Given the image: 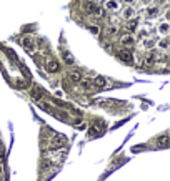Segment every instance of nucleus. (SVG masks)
Here are the masks:
<instances>
[{
  "label": "nucleus",
  "instance_id": "9",
  "mask_svg": "<svg viewBox=\"0 0 170 181\" xmlns=\"http://www.w3.org/2000/svg\"><path fill=\"white\" fill-rule=\"evenodd\" d=\"M104 131V125H100V123H95L94 126L88 130V135L90 136H94V135H98V133H102Z\"/></svg>",
  "mask_w": 170,
  "mask_h": 181
},
{
  "label": "nucleus",
  "instance_id": "22",
  "mask_svg": "<svg viewBox=\"0 0 170 181\" xmlns=\"http://www.w3.org/2000/svg\"><path fill=\"white\" fill-rule=\"evenodd\" d=\"M0 174H4V156L0 153Z\"/></svg>",
  "mask_w": 170,
  "mask_h": 181
},
{
  "label": "nucleus",
  "instance_id": "21",
  "mask_svg": "<svg viewBox=\"0 0 170 181\" xmlns=\"http://www.w3.org/2000/svg\"><path fill=\"white\" fill-rule=\"evenodd\" d=\"M153 45H155V40H147V42H144L145 48H153Z\"/></svg>",
  "mask_w": 170,
  "mask_h": 181
},
{
  "label": "nucleus",
  "instance_id": "13",
  "mask_svg": "<svg viewBox=\"0 0 170 181\" xmlns=\"http://www.w3.org/2000/svg\"><path fill=\"white\" fill-rule=\"evenodd\" d=\"M137 25H138V20H137V18H128V23H127V29H128V30L132 32V30H135V29H137Z\"/></svg>",
  "mask_w": 170,
  "mask_h": 181
},
{
  "label": "nucleus",
  "instance_id": "14",
  "mask_svg": "<svg viewBox=\"0 0 170 181\" xmlns=\"http://www.w3.org/2000/svg\"><path fill=\"white\" fill-rule=\"evenodd\" d=\"M32 96L35 100H42V88H39V86H33L32 88Z\"/></svg>",
  "mask_w": 170,
  "mask_h": 181
},
{
  "label": "nucleus",
  "instance_id": "17",
  "mask_svg": "<svg viewBox=\"0 0 170 181\" xmlns=\"http://www.w3.org/2000/svg\"><path fill=\"white\" fill-rule=\"evenodd\" d=\"M104 14H105V10H104V8H100V7H95L94 12H92V15H95V17H102Z\"/></svg>",
  "mask_w": 170,
  "mask_h": 181
},
{
  "label": "nucleus",
  "instance_id": "23",
  "mask_svg": "<svg viewBox=\"0 0 170 181\" xmlns=\"http://www.w3.org/2000/svg\"><path fill=\"white\" fill-rule=\"evenodd\" d=\"M115 32H117V29H115V27H109V30H107V33H109V35H113Z\"/></svg>",
  "mask_w": 170,
  "mask_h": 181
},
{
  "label": "nucleus",
  "instance_id": "16",
  "mask_svg": "<svg viewBox=\"0 0 170 181\" xmlns=\"http://www.w3.org/2000/svg\"><path fill=\"white\" fill-rule=\"evenodd\" d=\"M167 145H168V138H167V135L160 136V140H159V146H162V148H167Z\"/></svg>",
  "mask_w": 170,
  "mask_h": 181
},
{
  "label": "nucleus",
  "instance_id": "2",
  "mask_svg": "<svg viewBox=\"0 0 170 181\" xmlns=\"http://www.w3.org/2000/svg\"><path fill=\"white\" fill-rule=\"evenodd\" d=\"M117 57L120 58V60L123 62V63H134V55H132V52L130 50H119V52H117Z\"/></svg>",
  "mask_w": 170,
  "mask_h": 181
},
{
  "label": "nucleus",
  "instance_id": "20",
  "mask_svg": "<svg viewBox=\"0 0 170 181\" xmlns=\"http://www.w3.org/2000/svg\"><path fill=\"white\" fill-rule=\"evenodd\" d=\"M88 30H90L94 35H98V32H100V29H98L97 25H88Z\"/></svg>",
  "mask_w": 170,
  "mask_h": 181
},
{
  "label": "nucleus",
  "instance_id": "11",
  "mask_svg": "<svg viewBox=\"0 0 170 181\" xmlns=\"http://www.w3.org/2000/svg\"><path fill=\"white\" fill-rule=\"evenodd\" d=\"M159 12H160V8L157 7V5H152V7L147 8V15H148V17H155V15H159Z\"/></svg>",
  "mask_w": 170,
  "mask_h": 181
},
{
  "label": "nucleus",
  "instance_id": "24",
  "mask_svg": "<svg viewBox=\"0 0 170 181\" xmlns=\"http://www.w3.org/2000/svg\"><path fill=\"white\" fill-rule=\"evenodd\" d=\"M142 37H144V38H145V37H147V33H145V30H140V33H138V38H142Z\"/></svg>",
  "mask_w": 170,
  "mask_h": 181
},
{
  "label": "nucleus",
  "instance_id": "4",
  "mask_svg": "<svg viewBox=\"0 0 170 181\" xmlns=\"http://www.w3.org/2000/svg\"><path fill=\"white\" fill-rule=\"evenodd\" d=\"M69 80L72 83H80V80H82V71L80 70H72V71H69Z\"/></svg>",
  "mask_w": 170,
  "mask_h": 181
},
{
  "label": "nucleus",
  "instance_id": "10",
  "mask_svg": "<svg viewBox=\"0 0 170 181\" xmlns=\"http://www.w3.org/2000/svg\"><path fill=\"white\" fill-rule=\"evenodd\" d=\"M92 85L98 86V88H104V86L107 85V80H105L104 77H95V80L92 82Z\"/></svg>",
  "mask_w": 170,
  "mask_h": 181
},
{
  "label": "nucleus",
  "instance_id": "19",
  "mask_svg": "<svg viewBox=\"0 0 170 181\" xmlns=\"http://www.w3.org/2000/svg\"><path fill=\"white\" fill-rule=\"evenodd\" d=\"M80 83H82V86H83L85 90L92 88V82H90V80H80Z\"/></svg>",
  "mask_w": 170,
  "mask_h": 181
},
{
  "label": "nucleus",
  "instance_id": "18",
  "mask_svg": "<svg viewBox=\"0 0 170 181\" xmlns=\"http://www.w3.org/2000/svg\"><path fill=\"white\" fill-rule=\"evenodd\" d=\"M160 33H163V35H167V33H168V23H167V22H165V23H162V25H160Z\"/></svg>",
  "mask_w": 170,
  "mask_h": 181
},
{
  "label": "nucleus",
  "instance_id": "27",
  "mask_svg": "<svg viewBox=\"0 0 170 181\" xmlns=\"http://www.w3.org/2000/svg\"><path fill=\"white\" fill-rule=\"evenodd\" d=\"M90 2H94V4H98V2H102V0H90Z\"/></svg>",
  "mask_w": 170,
  "mask_h": 181
},
{
  "label": "nucleus",
  "instance_id": "12",
  "mask_svg": "<svg viewBox=\"0 0 170 181\" xmlns=\"http://www.w3.org/2000/svg\"><path fill=\"white\" fill-rule=\"evenodd\" d=\"M134 17H135V10L132 7H127L125 10H123V18L128 20V18H134Z\"/></svg>",
  "mask_w": 170,
  "mask_h": 181
},
{
  "label": "nucleus",
  "instance_id": "3",
  "mask_svg": "<svg viewBox=\"0 0 170 181\" xmlns=\"http://www.w3.org/2000/svg\"><path fill=\"white\" fill-rule=\"evenodd\" d=\"M20 43H22V47L27 50V52H30L32 53L33 50H35V40L32 38V37H22V40H20Z\"/></svg>",
  "mask_w": 170,
  "mask_h": 181
},
{
  "label": "nucleus",
  "instance_id": "26",
  "mask_svg": "<svg viewBox=\"0 0 170 181\" xmlns=\"http://www.w3.org/2000/svg\"><path fill=\"white\" fill-rule=\"evenodd\" d=\"M122 2H125V4H132L134 0H122Z\"/></svg>",
  "mask_w": 170,
  "mask_h": 181
},
{
  "label": "nucleus",
  "instance_id": "8",
  "mask_svg": "<svg viewBox=\"0 0 170 181\" xmlns=\"http://www.w3.org/2000/svg\"><path fill=\"white\" fill-rule=\"evenodd\" d=\"M119 2L117 0H107V4H105V8L109 12H115V10H119Z\"/></svg>",
  "mask_w": 170,
  "mask_h": 181
},
{
  "label": "nucleus",
  "instance_id": "7",
  "mask_svg": "<svg viewBox=\"0 0 170 181\" xmlns=\"http://www.w3.org/2000/svg\"><path fill=\"white\" fill-rule=\"evenodd\" d=\"M95 7H97V5H95L94 2H90V0H88V2H83V4H82V10L85 12V14H88V15H92V12H94Z\"/></svg>",
  "mask_w": 170,
  "mask_h": 181
},
{
  "label": "nucleus",
  "instance_id": "1",
  "mask_svg": "<svg viewBox=\"0 0 170 181\" xmlns=\"http://www.w3.org/2000/svg\"><path fill=\"white\" fill-rule=\"evenodd\" d=\"M65 143H67V136H65V135H55L54 138H52L50 146H52L54 149H58V148H63V146H65Z\"/></svg>",
  "mask_w": 170,
  "mask_h": 181
},
{
  "label": "nucleus",
  "instance_id": "6",
  "mask_svg": "<svg viewBox=\"0 0 170 181\" xmlns=\"http://www.w3.org/2000/svg\"><path fill=\"white\" fill-rule=\"evenodd\" d=\"M134 42H135V38L130 35V33H125V35L120 37V43L125 45V47H132V45H134Z\"/></svg>",
  "mask_w": 170,
  "mask_h": 181
},
{
  "label": "nucleus",
  "instance_id": "5",
  "mask_svg": "<svg viewBox=\"0 0 170 181\" xmlns=\"http://www.w3.org/2000/svg\"><path fill=\"white\" fill-rule=\"evenodd\" d=\"M47 70L50 71V73H57V71H60V63L52 58V60L47 62Z\"/></svg>",
  "mask_w": 170,
  "mask_h": 181
},
{
  "label": "nucleus",
  "instance_id": "15",
  "mask_svg": "<svg viewBox=\"0 0 170 181\" xmlns=\"http://www.w3.org/2000/svg\"><path fill=\"white\" fill-rule=\"evenodd\" d=\"M63 60H65V63H67V65H73V63H75L73 57L69 53V52H63Z\"/></svg>",
  "mask_w": 170,
  "mask_h": 181
},
{
  "label": "nucleus",
  "instance_id": "25",
  "mask_svg": "<svg viewBox=\"0 0 170 181\" xmlns=\"http://www.w3.org/2000/svg\"><path fill=\"white\" fill-rule=\"evenodd\" d=\"M160 47H162V48H167V47H168V45H167V40H163V42L160 43Z\"/></svg>",
  "mask_w": 170,
  "mask_h": 181
}]
</instances>
